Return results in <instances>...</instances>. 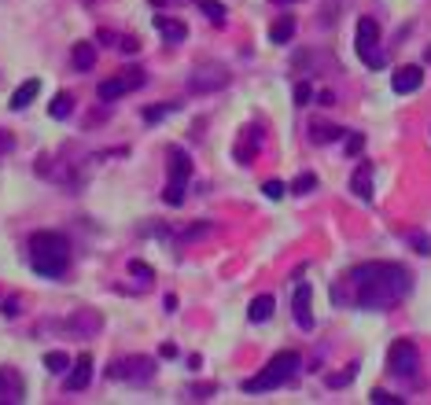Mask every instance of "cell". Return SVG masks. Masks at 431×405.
Masks as SVG:
<instances>
[{
  "instance_id": "1",
  "label": "cell",
  "mask_w": 431,
  "mask_h": 405,
  "mask_svg": "<svg viewBox=\"0 0 431 405\" xmlns=\"http://www.w3.org/2000/svg\"><path fill=\"white\" fill-rule=\"evenodd\" d=\"M350 284L361 310H391L413 291V276L395 262H365L350 269Z\"/></svg>"
},
{
  "instance_id": "2",
  "label": "cell",
  "mask_w": 431,
  "mask_h": 405,
  "mask_svg": "<svg viewBox=\"0 0 431 405\" xmlns=\"http://www.w3.org/2000/svg\"><path fill=\"white\" fill-rule=\"evenodd\" d=\"M30 265L37 276H63L71 269V240L59 232H33L30 236Z\"/></svg>"
},
{
  "instance_id": "3",
  "label": "cell",
  "mask_w": 431,
  "mask_h": 405,
  "mask_svg": "<svg viewBox=\"0 0 431 405\" xmlns=\"http://www.w3.org/2000/svg\"><path fill=\"white\" fill-rule=\"evenodd\" d=\"M298 369H303V357H298L295 350H284V354H276L269 365L258 372V376H251V379H244V391L247 394H262V391H280L284 383H291L295 376H298Z\"/></svg>"
},
{
  "instance_id": "4",
  "label": "cell",
  "mask_w": 431,
  "mask_h": 405,
  "mask_svg": "<svg viewBox=\"0 0 431 405\" xmlns=\"http://www.w3.org/2000/svg\"><path fill=\"white\" fill-rule=\"evenodd\" d=\"M354 48H358V59L365 63V67H373V70H380L383 63H387V56L380 52V23H376L373 15H361L358 19Z\"/></svg>"
},
{
  "instance_id": "5",
  "label": "cell",
  "mask_w": 431,
  "mask_h": 405,
  "mask_svg": "<svg viewBox=\"0 0 431 405\" xmlns=\"http://www.w3.org/2000/svg\"><path fill=\"white\" fill-rule=\"evenodd\" d=\"M420 369V350L413 339H395L391 350H387V372L395 379H417Z\"/></svg>"
},
{
  "instance_id": "6",
  "label": "cell",
  "mask_w": 431,
  "mask_h": 405,
  "mask_svg": "<svg viewBox=\"0 0 431 405\" xmlns=\"http://www.w3.org/2000/svg\"><path fill=\"white\" fill-rule=\"evenodd\" d=\"M188 177H192V159L181 152V147H174V152H170V181H166V191H162V199L170 206H181L185 203Z\"/></svg>"
},
{
  "instance_id": "7",
  "label": "cell",
  "mask_w": 431,
  "mask_h": 405,
  "mask_svg": "<svg viewBox=\"0 0 431 405\" xmlns=\"http://www.w3.org/2000/svg\"><path fill=\"white\" fill-rule=\"evenodd\" d=\"M225 85H229V67H222V63H199L188 74V93H196V96L222 93Z\"/></svg>"
},
{
  "instance_id": "8",
  "label": "cell",
  "mask_w": 431,
  "mask_h": 405,
  "mask_svg": "<svg viewBox=\"0 0 431 405\" xmlns=\"http://www.w3.org/2000/svg\"><path fill=\"white\" fill-rule=\"evenodd\" d=\"M144 81H147V78H144V70L129 67V70H118L115 78L100 81V85H96V96H100L103 103H115V100H122V96H129V93H137Z\"/></svg>"
},
{
  "instance_id": "9",
  "label": "cell",
  "mask_w": 431,
  "mask_h": 405,
  "mask_svg": "<svg viewBox=\"0 0 431 405\" xmlns=\"http://www.w3.org/2000/svg\"><path fill=\"white\" fill-rule=\"evenodd\" d=\"M111 379H122V383H152L155 379V361L152 357H122L107 369Z\"/></svg>"
},
{
  "instance_id": "10",
  "label": "cell",
  "mask_w": 431,
  "mask_h": 405,
  "mask_svg": "<svg viewBox=\"0 0 431 405\" xmlns=\"http://www.w3.org/2000/svg\"><path fill=\"white\" fill-rule=\"evenodd\" d=\"M258 152H262V130H258V125H247L240 144L232 147V155H236V162H240V166H251Z\"/></svg>"
},
{
  "instance_id": "11",
  "label": "cell",
  "mask_w": 431,
  "mask_h": 405,
  "mask_svg": "<svg viewBox=\"0 0 431 405\" xmlns=\"http://www.w3.org/2000/svg\"><path fill=\"white\" fill-rule=\"evenodd\" d=\"M310 303H313V288L310 284H298L295 288V325L303 328V332H313V310H310Z\"/></svg>"
},
{
  "instance_id": "12",
  "label": "cell",
  "mask_w": 431,
  "mask_h": 405,
  "mask_svg": "<svg viewBox=\"0 0 431 405\" xmlns=\"http://www.w3.org/2000/svg\"><path fill=\"white\" fill-rule=\"evenodd\" d=\"M93 379V357L81 354L78 361H71V376H67V391H85Z\"/></svg>"
},
{
  "instance_id": "13",
  "label": "cell",
  "mask_w": 431,
  "mask_h": 405,
  "mask_svg": "<svg viewBox=\"0 0 431 405\" xmlns=\"http://www.w3.org/2000/svg\"><path fill=\"white\" fill-rule=\"evenodd\" d=\"M424 85V70L420 67H402L395 78H391V89L398 93V96H409V93H417Z\"/></svg>"
},
{
  "instance_id": "14",
  "label": "cell",
  "mask_w": 431,
  "mask_h": 405,
  "mask_svg": "<svg viewBox=\"0 0 431 405\" xmlns=\"http://www.w3.org/2000/svg\"><path fill=\"white\" fill-rule=\"evenodd\" d=\"M100 325H103V317H100L96 310H78L71 321H67V328H71L74 335H96Z\"/></svg>"
},
{
  "instance_id": "15",
  "label": "cell",
  "mask_w": 431,
  "mask_h": 405,
  "mask_svg": "<svg viewBox=\"0 0 431 405\" xmlns=\"http://www.w3.org/2000/svg\"><path fill=\"white\" fill-rule=\"evenodd\" d=\"M155 30L162 33L166 45H185V37H188V26L181 19H166V15H155Z\"/></svg>"
},
{
  "instance_id": "16",
  "label": "cell",
  "mask_w": 431,
  "mask_h": 405,
  "mask_svg": "<svg viewBox=\"0 0 431 405\" xmlns=\"http://www.w3.org/2000/svg\"><path fill=\"white\" fill-rule=\"evenodd\" d=\"M373 162H361L358 169H354V177H350V191L358 199H373Z\"/></svg>"
},
{
  "instance_id": "17",
  "label": "cell",
  "mask_w": 431,
  "mask_h": 405,
  "mask_svg": "<svg viewBox=\"0 0 431 405\" xmlns=\"http://www.w3.org/2000/svg\"><path fill=\"white\" fill-rule=\"evenodd\" d=\"M8 401H23V379L8 369H0V405Z\"/></svg>"
},
{
  "instance_id": "18",
  "label": "cell",
  "mask_w": 431,
  "mask_h": 405,
  "mask_svg": "<svg viewBox=\"0 0 431 405\" xmlns=\"http://www.w3.org/2000/svg\"><path fill=\"white\" fill-rule=\"evenodd\" d=\"M37 93H41V81H37V78L23 81V85H19V89L11 93V111H26L30 103L37 100Z\"/></svg>"
},
{
  "instance_id": "19",
  "label": "cell",
  "mask_w": 431,
  "mask_h": 405,
  "mask_svg": "<svg viewBox=\"0 0 431 405\" xmlns=\"http://www.w3.org/2000/svg\"><path fill=\"white\" fill-rule=\"evenodd\" d=\"M291 37H295V15H280L276 23L269 26V41H273V45H288Z\"/></svg>"
},
{
  "instance_id": "20",
  "label": "cell",
  "mask_w": 431,
  "mask_h": 405,
  "mask_svg": "<svg viewBox=\"0 0 431 405\" xmlns=\"http://www.w3.org/2000/svg\"><path fill=\"white\" fill-rule=\"evenodd\" d=\"M74 67L78 70H93L96 67V45H93V41H78V45H74Z\"/></svg>"
},
{
  "instance_id": "21",
  "label": "cell",
  "mask_w": 431,
  "mask_h": 405,
  "mask_svg": "<svg viewBox=\"0 0 431 405\" xmlns=\"http://www.w3.org/2000/svg\"><path fill=\"white\" fill-rule=\"evenodd\" d=\"M273 295H258L254 298V303H251V310H247V317H251V321L254 325H262V321H269V317H273Z\"/></svg>"
},
{
  "instance_id": "22",
  "label": "cell",
  "mask_w": 431,
  "mask_h": 405,
  "mask_svg": "<svg viewBox=\"0 0 431 405\" xmlns=\"http://www.w3.org/2000/svg\"><path fill=\"white\" fill-rule=\"evenodd\" d=\"M199 11L210 19L214 26H225V23H229V11H225L222 0H199Z\"/></svg>"
},
{
  "instance_id": "23",
  "label": "cell",
  "mask_w": 431,
  "mask_h": 405,
  "mask_svg": "<svg viewBox=\"0 0 431 405\" xmlns=\"http://www.w3.org/2000/svg\"><path fill=\"white\" fill-rule=\"evenodd\" d=\"M71 111H74L71 93H59V96L52 100V107H48V115H52V118H59V122H63V118H71Z\"/></svg>"
},
{
  "instance_id": "24",
  "label": "cell",
  "mask_w": 431,
  "mask_h": 405,
  "mask_svg": "<svg viewBox=\"0 0 431 405\" xmlns=\"http://www.w3.org/2000/svg\"><path fill=\"white\" fill-rule=\"evenodd\" d=\"M45 369L56 372V376H63V372L71 369V357L63 354V350H48V354H45Z\"/></svg>"
},
{
  "instance_id": "25",
  "label": "cell",
  "mask_w": 431,
  "mask_h": 405,
  "mask_svg": "<svg viewBox=\"0 0 431 405\" xmlns=\"http://www.w3.org/2000/svg\"><path fill=\"white\" fill-rule=\"evenodd\" d=\"M336 137H343V130H336V125H310V140L313 144H328Z\"/></svg>"
},
{
  "instance_id": "26",
  "label": "cell",
  "mask_w": 431,
  "mask_h": 405,
  "mask_svg": "<svg viewBox=\"0 0 431 405\" xmlns=\"http://www.w3.org/2000/svg\"><path fill=\"white\" fill-rule=\"evenodd\" d=\"M313 188H317V177H313V174H298V177L288 184V191H295V196H310Z\"/></svg>"
},
{
  "instance_id": "27",
  "label": "cell",
  "mask_w": 431,
  "mask_h": 405,
  "mask_svg": "<svg viewBox=\"0 0 431 405\" xmlns=\"http://www.w3.org/2000/svg\"><path fill=\"white\" fill-rule=\"evenodd\" d=\"M177 111V103H159V107H147L144 111V122H162L166 115H174Z\"/></svg>"
},
{
  "instance_id": "28",
  "label": "cell",
  "mask_w": 431,
  "mask_h": 405,
  "mask_svg": "<svg viewBox=\"0 0 431 405\" xmlns=\"http://www.w3.org/2000/svg\"><path fill=\"white\" fill-rule=\"evenodd\" d=\"M310 100H313V85L310 81H298L295 85V103H298V107H306Z\"/></svg>"
},
{
  "instance_id": "29",
  "label": "cell",
  "mask_w": 431,
  "mask_h": 405,
  "mask_svg": "<svg viewBox=\"0 0 431 405\" xmlns=\"http://www.w3.org/2000/svg\"><path fill=\"white\" fill-rule=\"evenodd\" d=\"M354 369H358V365H350V369H347V372H336V376H328V379H325V383H328V387H332V391H336V387H347V383H350V379H354V376H358V372H354Z\"/></svg>"
},
{
  "instance_id": "30",
  "label": "cell",
  "mask_w": 431,
  "mask_h": 405,
  "mask_svg": "<svg viewBox=\"0 0 431 405\" xmlns=\"http://www.w3.org/2000/svg\"><path fill=\"white\" fill-rule=\"evenodd\" d=\"M129 276H140V284H152V265H144V262H129Z\"/></svg>"
},
{
  "instance_id": "31",
  "label": "cell",
  "mask_w": 431,
  "mask_h": 405,
  "mask_svg": "<svg viewBox=\"0 0 431 405\" xmlns=\"http://www.w3.org/2000/svg\"><path fill=\"white\" fill-rule=\"evenodd\" d=\"M409 243L417 247V254H431V240L424 236V232H413V236H409Z\"/></svg>"
},
{
  "instance_id": "32",
  "label": "cell",
  "mask_w": 431,
  "mask_h": 405,
  "mask_svg": "<svg viewBox=\"0 0 431 405\" xmlns=\"http://www.w3.org/2000/svg\"><path fill=\"white\" fill-rule=\"evenodd\" d=\"M262 191H266L269 199H280V196L288 191V184H284V181H266V188H262Z\"/></svg>"
},
{
  "instance_id": "33",
  "label": "cell",
  "mask_w": 431,
  "mask_h": 405,
  "mask_svg": "<svg viewBox=\"0 0 431 405\" xmlns=\"http://www.w3.org/2000/svg\"><path fill=\"white\" fill-rule=\"evenodd\" d=\"M369 398H373V405H402V398H395V394H387V391H373Z\"/></svg>"
},
{
  "instance_id": "34",
  "label": "cell",
  "mask_w": 431,
  "mask_h": 405,
  "mask_svg": "<svg viewBox=\"0 0 431 405\" xmlns=\"http://www.w3.org/2000/svg\"><path fill=\"white\" fill-rule=\"evenodd\" d=\"M361 147H365V137H361V133H350V137H347V155H358Z\"/></svg>"
},
{
  "instance_id": "35",
  "label": "cell",
  "mask_w": 431,
  "mask_h": 405,
  "mask_svg": "<svg viewBox=\"0 0 431 405\" xmlns=\"http://www.w3.org/2000/svg\"><path fill=\"white\" fill-rule=\"evenodd\" d=\"M11 147H15V137H11V133H4V130H0V155H8Z\"/></svg>"
},
{
  "instance_id": "36",
  "label": "cell",
  "mask_w": 431,
  "mask_h": 405,
  "mask_svg": "<svg viewBox=\"0 0 431 405\" xmlns=\"http://www.w3.org/2000/svg\"><path fill=\"white\" fill-rule=\"evenodd\" d=\"M118 41H122V45H118L122 52H137V48H140V41H137V37H118Z\"/></svg>"
},
{
  "instance_id": "37",
  "label": "cell",
  "mask_w": 431,
  "mask_h": 405,
  "mask_svg": "<svg viewBox=\"0 0 431 405\" xmlns=\"http://www.w3.org/2000/svg\"><path fill=\"white\" fill-rule=\"evenodd\" d=\"M4 317H19V298H8L4 303Z\"/></svg>"
},
{
  "instance_id": "38",
  "label": "cell",
  "mask_w": 431,
  "mask_h": 405,
  "mask_svg": "<svg viewBox=\"0 0 431 405\" xmlns=\"http://www.w3.org/2000/svg\"><path fill=\"white\" fill-rule=\"evenodd\" d=\"M269 4H280V8H284V4H295V0H269Z\"/></svg>"
},
{
  "instance_id": "39",
  "label": "cell",
  "mask_w": 431,
  "mask_h": 405,
  "mask_svg": "<svg viewBox=\"0 0 431 405\" xmlns=\"http://www.w3.org/2000/svg\"><path fill=\"white\" fill-rule=\"evenodd\" d=\"M85 4H96V0H85Z\"/></svg>"
}]
</instances>
